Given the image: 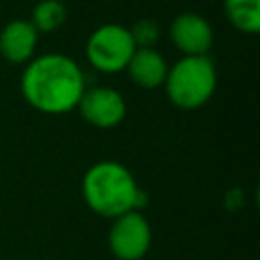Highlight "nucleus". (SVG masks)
<instances>
[{"instance_id":"1","label":"nucleus","mask_w":260,"mask_h":260,"mask_svg":"<svg viewBox=\"0 0 260 260\" xmlns=\"http://www.w3.org/2000/svg\"><path fill=\"white\" fill-rule=\"evenodd\" d=\"M20 91L28 106L43 114L59 116L77 108L85 77L75 59L63 53L32 57L20 77Z\"/></svg>"},{"instance_id":"2","label":"nucleus","mask_w":260,"mask_h":260,"mask_svg":"<svg viewBox=\"0 0 260 260\" xmlns=\"http://www.w3.org/2000/svg\"><path fill=\"white\" fill-rule=\"evenodd\" d=\"M81 195L87 207L108 219L146 205L134 175L116 160H100L91 165L81 179Z\"/></svg>"},{"instance_id":"3","label":"nucleus","mask_w":260,"mask_h":260,"mask_svg":"<svg viewBox=\"0 0 260 260\" xmlns=\"http://www.w3.org/2000/svg\"><path fill=\"white\" fill-rule=\"evenodd\" d=\"M162 85L173 106L181 110H197L215 93L217 71L207 55L181 57L169 67Z\"/></svg>"},{"instance_id":"4","label":"nucleus","mask_w":260,"mask_h":260,"mask_svg":"<svg viewBox=\"0 0 260 260\" xmlns=\"http://www.w3.org/2000/svg\"><path fill=\"white\" fill-rule=\"evenodd\" d=\"M134 51L136 45L128 26L118 22L98 26L85 43V57L89 65L102 73L124 71Z\"/></svg>"},{"instance_id":"5","label":"nucleus","mask_w":260,"mask_h":260,"mask_svg":"<svg viewBox=\"0 0 260 260\" xmlns=\"http://www.w3.org/2000/svg\"><path fill=\"white\" fill-rule=\"evenodd\" d=\"M152 230L140 211H128L112 219L108 232V248L118 260H140L148 254Z\"/></svg>"},{"instance_id":"6","label":"nucleus","mask_w":260,"mask_h":260,"mask_svg":"<svg viewBox=\"0 0 260 260\" xmlns=\"http://www.w3.org/2000/svg\"><path fill=\"white\" fill-rule=\"evenodd\" d=\"M77 110L87 124L95 128H114L126 116V102L114 87L95 85L83 91Z\"/></svg>"},{"instance_id":"7","label":"nucleus","mask_w":260,"mask_h":260,"mask_svg":"<svg viewBox=\"0 0 260 260\" xmlns=\"http://www.w3.org/2000/svg\"><path fill=\"white\" fill-rule=\"evenodd\" d=\"M169 37L173 45L183 53V57L207 55L213 45V30L207 18L197 12H181L173 18Z\"/></svg>"},{"instance_id":"8","label":"nucleus","mask_w":260,"mask_h":260,"mask_svg":"<svg viewBox=\"0 0 260 260\" xmlns=\"http://www.w3.org/2000/svg\"><path fill=\"white\" fill-rule=\"evenodd\" d=\"M39 43V32L30 20H10L0 30V55L14 65L28 63L35 55Z\"/></svg>"},{"instance_id":"9","label":"nucleus","mask_w":260,"mask_h":260,"mask_svg":"<svg viewBox=\"0 0 260 260\" xmlns=\"http://www.w3.org/2000/svg\"><path fill=\"white\" fill-rule=\"evenodd\" d=\"M124 71L134 85L142 89H156L165 83L169 65L156 49H136Z\"/></svg>"},{"instance_id":"10","label":"nucleus","mask_w":260,"mask_h":260,"mask_svg":"<svg viewBox=\"0 0 260 260\" xmlns=\"http://www.w3.org/2000/svg\"><path fill=\"white\" fill-rule=\"evenodd\" d=\"M223 12L236 30L246 35L260 30V0H223Z\"/></svg>"},{"instance_id":"11","label":"nucleus","mask_w":260,"mask_h":260,"mask_svg":"<svg viewBox=\"0 0 260 260\" xmlns=\"http://www.w3.org/2000/svg\"><path fill=\"white\" fill-rule=\"evenodd\" d=\"M67 18V8L61 0H41L32 8L30 24L37 32H53L57 30Z\"/></svg>"},{"instance_id":"12","label":"nucleus","mask_w":260,"mask_h":260,"mask_svg":"<svg viewBox=\"0 0 260 260\" xmlns=\"http://www.w3.org/2000/svg\"><path fill=\"white\" fill-rule=\"evenodd\" d=\"M128 30L132 35V41H134L136 49H154V45L160 37V26L152 18H140Z\"/></svg>"}]
</instances>
